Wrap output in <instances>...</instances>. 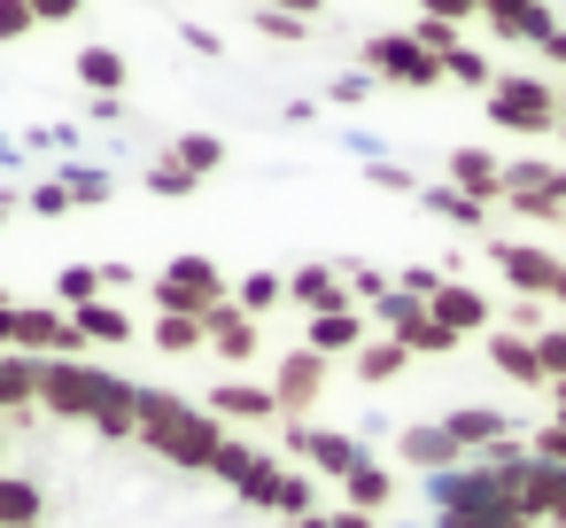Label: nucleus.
Masks as SVG:
<instances>
[{
	"label": "nucleus",
	"instance_id": "17",
	"mask_svg": "<svg viewBox=\"0 0 566 528\" xmlns=\"http://www.w3.org/2000/svg\"><path fill=\"white\" fill-rule=\"evenodd\" d=\"M450 187L458 195H473V203H504V156H489V148H450Z\"/></svg>",
	"mask_w": 566,
	"mask_h": 528
},
{
	"label": "nucleus",
	"instance_id": "34",
	"mask_svg": "<svg viewBox=\"0 0 566 528\" xmlns=\"http://www.w3.org/2000/svg\"><path fill=\"white\" fill-rule=\"evenodd\" d=\"M55 296H63V311H86L102 296V265H63L55 272Z\"/></svg>",
	"mask_w": 566,
	"mask_h": 528
},
{
	"label": "nucleus",
	"instance_id": "3",
	"mask_svg": "<svg viewBox=\"0 0 566 528\" xmlns=\"http://www.w3.org/2000/svg\"><path fill=\"white\" fill-rule=\"evenodd\" d=\"M496 513H520L512 489H504V466H450V474H427V520L434 528H481Z\"/></svg>",
	"mask_w": 566,
	"mask_h": 528
},
{
	"label": "nucleus",
	"instance_id": "9",
	"mask_svg": "<svg viewBox=\"0 0 566 528\" xmlns=\"http://www.w3.org/2000/svg\"><path fill=\"white\" fill-rule=\"evenodd\" d=\"M241 505H256V513H272V489H280V458L272 451H256V443H233L226 435V451H218V466H210Z\"/></svg>",
	"mask_w": 566,
	"mask_h": 528
},
{
	"label": "nucleus",
	"instance_id": "26",
	"mask_svg": "<svg viewBox=\"0 0 566 528\" xmlns=\"http://www.w3.org/2000/svg\"><path fill=\"white\" fill-rule=\"evenodd\" d=\"M55 179H63L71 210H94V203H109V195H117V172H102V164H78V156H71Z\"/></svg>",
	"mask_w": 566,
	"mask_h": 528
},
{
	"label": "nucleus",
	"instance_id": "41",
	"mask_svg": "<svg viewBox=\"0 0 566 528\" xmlns=\"http://www.w3.org/2000/svg\"><path fill=\"white\" fill-rule=\"evenodd\" d=\"M365 94H373V71H342V79H326V102H334V110H357Z\"/></svg>",
	"mask_w": 566,
	"mask_h": 528
},
{
	"label": "nucleus",
	"instance_id": "36",
	"mask_svg": "<svg viewBox=\"0 0 566 528\" xmlns=\"http://www.w3.org/2000/svg\"><path fill=\"white\" fill-rule=\"evenodd\" d=\"M496 327H504V334H527V342H535V334H543V327H558V319H551V303H535V296H512Z\"/></svg>",
	"mask_w": 566,
	"mask_h": 528
},
{
	"label": "nucleus",
	"instance_id": "56",
	"mask_svg": "<svg viewBox=\"0 0 566 528\" xmlns=\"http://www.w3.org/2000/svg\"><path fill=\"white\" fill-rule=\"evenodd\" d=\"M551 303H558V319H566V265H558V288H551Z\"/></svg>",
	"mask_w": 566,
	"mask_h": 528
},
{
	"label": "nucleus",
	"instance_id": "2",
	"mask_svg": "<svg viewBox=\"0 0 566 528\" xmlns=\"http://www.w3.org/2000/svg\"><path fill=\"white\" fill-rule=\"evenodd\" d=\"M133 389H140V381H117L109 365L40 358V404H48L55 420H94L109 443H133Z\"/></svg>",
	"mask_w": 566,
	"mask_h": 528
},
{
	"label": "nucleus",
	"instance_id": "22",
	"mask_svg": "<svg viewBox=\"0 0 566 528\" xmlns=\"http://www.w3.org/2000/svg\"><path fill=\"white\" fill-rule=\"evenodd\" d=\"M40 513H48V489H40L32 474H9V466H0V528H40Z\"/></svg>",
	"mask_w": 566,
	"mask_h": 528
},
{
	"label": "nucleus",
	"instance_id": "50",
	"mask_svg": "<svg viewBox=\"0 0 566 528\" xmlns=\"http://www.w3.org/2000/svg\"><path fill=\"white\" fill-rule=\"evenodd\" d=\"M427 17H442V24H465V17H481V0H419Z\"/></svg>",
	"mask_w": 566,
	"mask_h": 528
},
{
	"label": "nucleus",
	"instance_id": "10",
	"mask_svg": "<svg viewBox=\"0 0 566 528\" xmlns=\"http://www.w3.org/2000/svg\"><path fill=\"white\" fill-rule=\"evenodd\" d=\"M318 389H326V358H318V350H287V358L272 365V396H280V420H287V427L311 420Z\"/></svg>",
	"mask_w": 566,
	"mask_h": 528
},
{
	"label": "nucleus",
	"instance_id": "18",
	"mask_svg": "<svg viewBox=\"0 0 566 528\" xmlns=\"http://www.w3.org/2000/svg\"><path fill=\"white\" fill-rule=\"evenodd\" d=\"M365 342H373V319H365V311H326V319H311V342H303V350H318V358L334 365V358H357Z\"/></svg>",
	"mask_w": 566,
	"mask_h": 528
},
{
	"label": "nucleus",
	"instance_id": "8",
	"mask_svg": "<svg viewBox=\"0 0 566 528\" xmlns=\"http://www.w3.org/2000/svg\"><path fill=\"white\" fill-rule=\"evenodd\" d=\"M489 265L504 272V288H512V296H535V303H551V288H558V265H566V257H551L543 241H504V234H496V241H489Z\"/></svg>",
	"mask_w": 566,
	"mask_h": 528
},
{
	"label": "nucleus",
	"instance_id": "60",
	"mask_svg": "<svg viewBox=\"0 0 566 528\" xmlns=\"http://www.w3.org/2000/svg\"><path fill=\"white\" fill-rule=\"evenodd\" d=\"M558 125H566V86H558Z\"/></svg>",
	"mask_w": 566,
	"mask_h": 528
},
{
	"label": "nucleus",
	"instance_id": "45",
	"mask_svg": "<svg viewBox=\"0 0 566 528\" xmlns=\"http://www.w3.org/2000/svg\"><path fill=\"white\" fill-rule=\"evenodd\" d=\"M450 272H434V265H411V272H396V288L403 296H419V303H434V288H442Z\"/></svg>",
	"mask_w": 566,
	"mask_h": 528
},
{
	"label": "nucleus",
	"instance_id": "14",
	"mask_svg": "<svg viewBox=\"0 0 566 528\" xmlns=\"http://www.w3.org/2000/svg\"><path fill=\"white\" fill-rule=\"evenodd\" d=\"M202 412H210V420H249V427H272V420H280V396H272V381H218V389L202 396Z\"/></svg>",
	"mask_w": 566,
	"mask_h": 528
},
{
	"label": "nucleus",
	"instance_id": "32",
	"mask_svg": "<svg viewBox=\"0 0 566 528\" xmlns=\"http://www.w3.org/2000/svg\"><path fill=\"white\" fill-rule=\"evenodd\" d=\"M140 187H148V195H164V203H187V195H195L202 179H195V172H187L179 156H156V164L140 172Z\"/></svg>",
	"mask_w": 566,
	"mask_h": 528
},
{
	"label": "nucleus",
	"instance_id": "38",
	"mask_svg": "<svg viewBox=\"0 0 566 528\" xmlns=\"http://www.w3.org/2000/svg\"><path fill=\"white\" fill-rule=\"evenodd\" d=\"M156 350L164 358H195L202 350V319H156Z\"/></svg>",
	"mask_w": 566,
	"mask_h": 528
},
{
	"label": "nucleus",
	"instance_id": "24",
	"mask_svg": "<svg viewBox=\"0 0 566 528\" xmlns=\"http://www.w3.org/2000/svg\"><path fill=\"white\" fill-rule=\"evenodd\" d=\"M71 327H78L86 342H102V350H125V342H133V311L109 303V296H94L86 311H71Z\"/></svg>",
	"mask_w": 566,
	"mask_h": 528
},
{
	"label": "nucleus",
	"instance_id": "62",
	"mask_svg": "<svg viewBox=\"0 0 566 528\" xmlns=\"http://www.w3.org/2000/svg\"><path fill=\"white\" fill-rule=\"evenodd\" d=\"M0 311H9V288H0Z\"/></svg>",
	"mask_w": 566,
	"mask_h": 528
},
{
	"label": "nucleus",
	"instance_id": "12",
	"mask_svg": "<svg viewBox=\"0 0 566 528\" xmlns=\"http://www.w3.org/2000/svg\"><path fill=\"white\" fill-rule=\"evenodd\" d=\"M287 303H303L311 319H326V311H357V303H349V280H342V265H326V257H311V265H295V272H287Z\"/></svg>",
	"mask_w": 566,
	"mask_h": 528
},
{
	"label": "nucleus",
	"instance_id": "37",
	"mask_svg": "<svg viewBox=\"0 0 566 528\" xmlns=\"http://www.w3.org/2000/svg\"><path fill=\"white\" fill-rule=\"evenodd\" d=\"M249 24H256V40H272V48H303V40H311V24H295V17H280V9H249Z\"/></svg>",
	"mask_w": 566,
	"mask_h": 528
},
{
	"label": "nucleus",
	"instance_id": "40",
	"mask_svg": "<svg viewBox=\"0 0 566 528\" xmlns=\"http://www.w3.org/2000/svg\"><path fill=\"white\" fill-rule=\"evenodd\" d=\"M411 40H419V48H427V55L442 63V55L458 48V24H442V17H419V24H411Z\"/></svg>",
	"mask_w": 566,
	"mask_h": 528
},
{
	"label": "nucleus",
	"instance_id": "13",
	"mask_svg": "<svg viewBox=\"0 0 566 528\" xmlns=\"http://www.w3.org/2000/svg\"><path fill=\"white\" fill-rule=\"evenodd\" d=\"M427 319H434V327H450V334L465 342V334H489V327H496V303H489L481 288H465V280H442V288H434V303H427Z\"/></svg>",
	"mask_w": 566,
	"mask_h": 528
},
{
	"label": "nucleus",
	"instance_id": "44",
	"mask_svg": "<svg viewBox=\"0 0 566 528\" xmlns=\"http://www.w3.org/2000/svg\"><path fill=\"white\" fill-rule=\"evenodd\" d=\"M504 210H520V218H535V226H566V203H558V195H527V203H504Z\"/></svg>",
	"mask_w": 566,
	"mask_h": 528
},
{
	"label": "nucleus",
	"instance_id": "59",
	"mask_svg": "<svg viewBox=\"0 0 566 528\" xmlns=\"http://www.w3.org/2000/svg\"><path fill=\"white\" fill-rule=\"evenodd\" d=\"M9 210H17V195H0V226H9Z\"/></svg>",
	"mask_w": 566,
	"mask_h": 528
},
{
	"label": "nucleus",
	"instance_id": "61",
	"mask_svg": "<svg viewBox=\"0 0 566 528\" xmlns=\"http://www.w3.org/2000/svg\"><path fill=\"white\" fill-rule=\"evenodd\" d=\"M403 528H434V520H403Z\"/></svg>",
	"mask_w": 566,
	"mask_h": 528
},
{
	"label": "nucleus",
	"instance_id": "33",
	"mask_svg": "<svg viewBox=\"0 0 566 528\" xmlns=\"http://www.w3.org/2000/svg\"><path fill=\"white\" fill-rule=\"evenodd\" d=\"M551 179H558V164H543V156H520V164H504V203L551 195Z\"/></svg>",
	"mask_w": 566,
	"mask_h": 528
},
{
	"label": "nucleus",
	"instance_id": "48",
	"mask_svg": "<svg viewBox=\"0 0 566 528\" xmlns=\"http://www.w3.org/2000/svg\"><path fill=\"white\" fill-rule=\"evenodd\" d=\"M24 203H32L40 218H63V210H71V195H63V179H40V187H32Z\"/></svg>",
	"mask_w": 566,
	"mask_h": 528
},
{
	"label": "nucleus",
	"instance_id": "42",
	"mask_svg": "<svg viewBox=\"0 0 566 528\" xmlns=\"http://www.w3.org/2000/svg\"><path fill=\"white\" fill-rule=\"evenodd\" d=\"M403 350H411V358H450V350H458V334H450V327H434V319H427V327H419V334H411V342H403Z\"/></svg>",
	"mask_w": 566,
	"mask_h": 528
},
{
	"label": "nucleus",
	"instance_id": "46",
	"mask_svg": "<svg viewBox=\"0 0 566 528\" xmlns=\"http://www.w3.org/2000/svg\"><path fill=\"white\" fill-rule=\"evenodd\" d=\"M32 32V9H24V0H0V48H17Z\"/></svg>",
	"mask_w": 566,
	"mask_h": 528
},
{
	"label": "nucleus",
	"instance_id": "28",
	"mask_svg": "<svg viewBox=\"0 0 566 528\" xmlns=\"http://www.w3.org/2000/svg\"><path fill=\"white\" fill-rule=\"evenodd\" d=\"M349 365H357V381H373V389H380V381H403L411 350H403V342H388V334H373V342H365V350H357Z\"/></svg>",
	"mask_w": 566,
	"mask_h": 528
},
{
	"label": "nucleus",
	"instance_id": "43",
	"mask_svg": "<svg viewBox=\"0 0 566 528\" xmlns=\"http://www.w3.org/2000/svg\"><path fill=\"white\" fill-rule=\"evenodd\" d=\"M365 172H373V187H388V195H419V179H411L403 164H388V156H373Z\"/></svg>",
	"mask_w": 566,
	"mask_h": 528
},
{
	"label": "nucleus",
	"instance_id": "27",
	"mask_svg": "<svg viewBox=\"0 0 566 528\" xmlns=\"http://www.w3.org/2000/svg\"><path fill=\"white\" fill-rule=\"evenodd\" d=\"M373 327H380L388 342H411V334L427 327V303H419V296H403V288H388V296L373 303Z\"/></svg>",
	"mask_w": 566,
	"mask_h": 528
},
{
	"label": "nucleus",
	"instance_id": "21",
	"mask_svg": "<svg viewBox=\"0 0 566 528\" xmlns=\"http://www.w3.org/2000/svg\"><path fill=\"white\" fill-rule=\"evenodd\" d=\"M419 210H427V218H442V226H458V234H481V226H489V203H473V195H458L450 179H434V187H419Z\"/></svg>",
	"mask_w": 566,
	"mask_h": 528
},
{
	"label": "nucleus",
	"instance_id": "19",
	"mask_svg": "<svg viewBox=\"0 0 566 528\" xmlns=\"http://www.w3.org/2000/svg\"><path fill=\"white\" fill-rule=\"evenodd\" d=\"M40 404V358H24V350H0V427L9 420H24Z\"/></svg>",
	"mask_w": 566,
	"mask_h": 528
},
{
	"label": "nucleus",
	"instance_id": "5",
	"mask_svg": "<svg viewBox=\"0 0 566 528\" xmlns=\"http://www.w3.org/2000/svg\"><path fill=\"white\" fill-rule=\"evenodd\" d=\"M218 303H226V272L210 257H171L156 272V311L164 319H210Z\"/></svg>",
	"mask_w": 566,
	"mask_h": 528
},
{
	"label": "nucleus",
	"instance_id": "53",
	"mask_svg": "<svg viewBox=\"0 0 566 528\" xmlns=\"http://www.w3.org/2000/svg\"><path fill=\"white\" fill-rule=\"evenodd\" d=\"M117 288H133V265L117 257V265H102V296H117Z\"/></svg>",
	"mask_w": 566,
	"mask_h": 528
},
{
	"label": "nucleus",
	"instance_id": "55",
	"mask_svg": "<svg viewBox=\"0 0 566 528\" xmlns=\"http://www.w3.org/2000/svg\"><path fill=\"white\" fill-rule=\"evenodd\" d=\"M481 528H535V520H520V513H496V520H481Z\"/></svg>",
	"mask_w": 566,
	"mask_h": 528
},
{
	"label": "nucleus",
	"instance_id": "11",
	"mask_svg": "<svg viewBox=\"0 0 566 528\" xmlns=\"http://www.w3.org/2000/svg\"><path fill=\"white\" fill-rule=\"evenodd\" d=\"M202 350H210V358H226V365H249V358L264 350V319H249V311L226 296V303L202 319Z\"/></svg>",
	"mask_w": 566,
	"mask_h": 528
},
{
	"label": "nucleus",
	"instance_id": "39",
	"mask_svg": "<svg viewBox=\"0 0 566 528\" xmlns=\"http://www.w3.org/2000/svg\"><path fill=\"white\" fill-rule=\"evenodd\" d=\"M535 358H543V381H566V319L535 334Z\"/></svg>",
	"mask_w": 566,
	"mask_h": 528
},
{
	"label": "nucleus",
	"instance_id": "7",
	"mask_svg": "<svg viewBox=\"0 0 566 528\" xmlns=\"http://www.w3.org/2000/svg\"><path fill=\"white\" fill-rule=\"evenodd\" d=\"M280 451H287V458H303L311 474H334V482H349V474L373 458L349 427H311V420H303V427H287V443H280Z\"/></svg>",
	"mask_w": 566,
	"mask_h": 528
},
{
	"label": "nucleus",
	"instance_id": "58",
	"mask_svg": "<svg viewBox=\"0 0 566 528\" xmlns=\"http://www.w3.org/2000/svg\"><path fill=\"white\" fill-rule=\"evenodd\" d=\"M551 55H558V63H566V32H551Z\"/></svg>",
	"mask_w": 566,
	"mask_h": 528
},
{
	"label": "nucleus",
	"instance_id": "25",
	"mask_svg": "<svg viewBox=\"0 0 566 528\" xmlns=\"http://www.w3.org/2000/svg\"><path fill=\"white\" fill-rule=\"evenodd\" d=\"M342 497H349V513H373V520H380V513L396 505V474H388L380 458H365V466L342 482Z\"/></svg>",
	"mask_w": 566,
	"mask_h": 528
},
{
	"label": "nucleus",
	"instance_id": "30",
	"mask_svg": "<svg viewBox=\"0 0 566 528\" xmlns=\"http://www.w3.org/2000/svg\"><path fill=\"white\" fill-rule=\"evenodd\" d=\"M442 79L465 86V94H481V102H489V86H496V71H489L481 48H450V55H442Z\"/></svg>",
	"mask_w": 566,
	"mask_h": 528
},
{
	"label": "nucleus",
	"instance_id": "15",
	"mask_svg": "<svg viewBox=\"0 0 566 528\" xmlns=\"http://www.w3.org/2000/svg\"><path fill=\"white\" fill-rule=\"evenodd\" d=\"M481 17L496 40H527V48H551V32H558L543 0H481Z\"/></svg>",
	"mask_w": 566,
	"mask_h": 528
},
{
	"label": "nucleus",
	"instance_id": "63",
	"mask_svg": "<svg viewBox=\"0 0 566 528\" xmlns=\"http://www.w3.org/2000/svg\"><path fill=\"white\" fill-rule=\"evenodd\" d=\"M0 451H9V435H0Z\"/></svg>",
	"mask_w": 566,
	"mask_h": 528
},
{
	"label": "nucleus",
	"instance_id": "23",
	"mask_svg": "<svg viewBox=\"0 0 566 528\" xmlns=\"http://www.w3.org/2000/svg\"><path fill=\"white\" fill-rule=\"evenodd\" d=\"M71 79H78L86 94H125L133 63H125L117 48H78V55H71Z\"/></svg>",
	"mask_w": 566,
	"mask_h": 528
},
{
	"label": "nucleus",
	"instance_id": "35",
	"mask_svg": "<svg viewBox=\"0 0 566 528\" xmlns=\"http://www.w3.org/2000/svg\"><path fill=\"white\" fill-rule=\"evenodd\" d=\"M280 296H287V280H280V272H249V280L233 288V303H241L249 319H264V311H272Z\"/></svg>",
	"mask_w": 566,
	"mask_h": 528
},
{
	"label": "nucleus",
	"instance_id": "54",
	"mask_svg": "<svg viewBox=\"0 0 566 528\" xmlns=\"http://www.w3.org/2000/svg\"><path fill=\"white\" fill-rule=\"evenodd\" d=\"M326 528H388V520H373V513H349V505H342V513H326Z\"/></svg>",
	"mask_w": 566,
	"mask_h": 528
},
{
	"label": "nucleus",
	"instance_id": "20",
	"mask_svg": "<svg viewBox=\"0 0 566 528\" xmlns=\"http://www.w3.org/2000/svg\"><path fill=\"white\" fill-rule=\"evenodd\" d=\"M489 365H496L512 389H551V381H543V358H535V342H527V334L489 327Z\"/></svg>",
	"mask_w": 566,
	"mask_h": 528
},
{
	"label": "nucleus",
	"instance_id": "4",
	"mask_svg": "<svg viewBox=\"0 0 566 528\" xmlns=\"http://www.w3.org/2000/svg\"><path fill=\"white\" fill-rule=\"evenodd\" d=\"M489 125L496 133H558V86L535 71H504L489 86Z\"/></svg>",
	"mask_w": 566,
	"mask_h": 528
},
{
	"label": "nucleus",
	"instance_id": "16",
	"mask_svg": "<svg viewBox=\"0 0 566 528\" xmlns=\"http://www.w3.org/2000/svg\"><path fill=\"white\" fill-rule=\"evenodd\" d=\"M396 451H403V466H419V474H450V466H465V451L450 443V427H442V420L396 427Z\"/></svg>",
	"mask_w": 566,
	"mask_h": 528
},
{
	"label": "nucleus",
	"instance_id": "29",
	"mask_svg": "<svg viewBox=\"0 0 566 528\" xmlns=\"http://www.w3.org/2000/svg\"><path fill=\"white\" fill-rule=\"evenodd\" d=\"M164 156H179L195 179H210V172H226V133H179Z\"/></svg>",
	"mask_w": 566,
	"mask_h": 528
},
{
	"label": "nucleus",
	"instance_id": "51",
	"mask_svg": "<svg viewBox=\"0 0 566 528\" xmlns=\"http://www.w3.org/2000/svg\"><path fill=\"white\" fill-rule=\"evenodd\" d=\"M86 117H94V125H117V117H125V94H94V110H86Z\"/></svg>",
	"mask_w": 566,
	"mask_h": 528
},
{
	"label": "nucleus",
	"instance_id": "1",
	"mask_svg": "<svg viewBox=\"0 0 566 528\" xmlns=\"http://www.w3.org/2000/svg\"><path fill=\"white\" fill-rule=\"evenodd\" d=\"M133 443H148L164 466L179 474H210L226 451V420H210L202 404H187L179 389H133Z\"/></svg>",
	"mask_w": 566,
	"mask_h": 528
},
{
	"label": "nucleus",
	"instance_id": "52",
	"mask_svg": "<svg viewBox=\"0 0 566 528\" xmlns=\"http://www.w3.org/2000/svg\"><path fill=\"white\" fill-rule=\"evenodd\" d=\"M272 9H280V17H295V24H318L326 0H272Z\"/></svg>",
	"mask_w": 566,
	"mask_h": 528
},
{
	"label": "nucleus",
	"instance_id": "47",
	"mask_svg": "<svg viewBox=\"0 0 566 528\" xmlns=\"http://www.w3.org/2000/svg\"><path fill=\"white\" fill-rule=\"evenodd\" d=\"M32 9V24H71V17H86V0H24Z\"/></svg>",
	"mask_w": 566,
	"mask_h": 528
},
{
	"label": "nucleus",
	"instance_id": "49",
	"mask_svg": "<svg viewBox=\"0 0 566 528\" xmlns=\"http://www.w3.org/2000/svg\"><path fill=\"white\" fill-rule=\"evenodd\" d=\"M179 40H187V48H195L202 63H218V55H226V40H218L210 24H179Z\"/></svg>",
	"mask_w": 566,
	"mask_h": 528
},
{
	"label": "nucleus",
	"instance_id": "31",
	"mask_svg": "<svg viewBox=\"0 0 566 528\" xmlns=\"http://www.w3.org/2000/svg\"><path fill=\"white\" fill-rule=\"evenodd\" d=\"M272 513H287V520H311V513H318V482H311L303 466H280V489H272Z\"/></svg>",
	"mask_w": 566,
	"mask_h": 528
},
{
	"label": "nucleus",
	"instance_id": "6",
	"mask_svg": "<svg viewBox=\"0 0 566 528\" xmlns=\"http://www.w3.org/2000/svg\"><path fill=\"white\" fill-rule=\"evenodd\" d=\"M365 71H373V86H411V94L442 86V63H434L411 32H373V40H365Z\"/></svg>",
	"mask_w": 566,
	"mask_h": 528
},
{
	"label": "nucleus",
	"instance_id": "57",
	"mask_svg": "<svg viewBox=\"0 0 566 528\" xmlns=\"http://www.w3.org/2000/svg\"><path fill=\"white\" fill-rule=\"evenodd\" d=\"M287 528H326V513H311V520H287Z\"/></svg>",
	"mask_w": 566,
	"mask_h": 528
}]
</instances>
